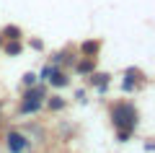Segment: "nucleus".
Listing matches in <instances>:
<instances>
[{
  "mask_svg": "<svg viewBox=\"0 0 155 153\" xmlns=\"http://www.w3.org/2000/svg\"><path fill=\"white\" fill-rule=\"evenodd\" d=\"M41 96H44V88H34V91H28L26 96H23L21 112H23V114H28V112H36L39 104H41Z\"/></svg>",
  "mask_w": 155,
  "mask_h": 153,
  "instance_id": "f03ea898",
  "label": "nucleus"
},
{
  "mask_svg": "<svg viewBox=\"0 0 155 153\" xmlns=\"http://www.w3.org/2000/svg\"><path fill=\"white\" fill-rule=\"evenodd\" d=\"M23 145H26V137L23 135H18V132H11V135H8V148H11V151H21Z\"/></svg>",
  "mask_w": 155,
  "mask_h": 153,
  "instance_id": "7ed1b4c3",
  "label": "nucleus"
},
{
  "mask_svg": "<svg viewBox=\"0 0 155 153\" xmlns=\"http://www.w3.org/2000/svg\"><path fill=\"white\" fill-rule=\"evenodd\" d=\"M5 52H8V55H18V52H21V44L13 39V44H8V47H5Z\"/></svg>",
  "mask_w": 155,
  "mask_h": 153,
  "instance_id": "39448f33",
  "label": "nucleus"
},
{
  "mask_svg": "<svg viewBox=\"0 0 155 153\" xmlns=\"http://www.w3.org/2000/svg\"><path fill=\"white\" fill-rule=\"evenodd\" d=\"M47 78H49L54 86H65V83H67V78L62 75V73H54V70H49V75H47Z\"/></svg>",
  "mask_w": 155,
  "mask_h": 153,
  "instance_id": "20e7f679",
  "label": "nucleus"
},
{
  "mask_svg": "<svg viewBox=\"0 0 155 153\" xmlns=\"http://www.w3.org/2000/svg\"><path fill=\"white\" fill-rule=\"evenodd\" d=\"M78 70H80V73H91V70H93V65H91V62H80Z\"/></svg>",
  "mask_w": 155,
  "mask_h": 153,
  "instance_id": "1a4fd4ad",
  "label": "nucleus"
},
{
  "mask_svg": "<svg viewBox=\"0 0 155 153\" xmlns=\"http://www.w3.org/2000/svg\"><path fill=\"white\" fill-rule=\"evenodd\" d=\"M111 120H114V127L119 130V137L127 140L129 132L137 127V109L132 104H127V101H122V104H116L111 109Z\"/></svg>",
  "mask_w": 155,
  "mask_h": 153,
  "instance_id": "f257e3e1",
  "label": "nucleus"
},
{
  "mask_svg": "<svg viewBox=\"0 0 155 153\" xmlns=\"http://www.w3.org/2000/svg\"><path fill=\"white\" fill-rule=\"evenodd\" d=\"M91 81H93L96 86H101V88H104L106 83H109V75H93V78H91Z\"/></svg>",
  "mask_w": 155,
  "mask_h": 153,
  "instance_id": "423d86ee",
  "label": "nucleus"
},
{
  "mask_svg": "<svg viewBox=\"0 0 155 153\" xmlns=\"http://www.w3.org/2000/svg\"><path fill=\"white\" fill-rule=\"evenodd\" d=\"M96 49H98V44H93V42H85L83 44V52H88V55H91V52H96Z\"/></svg>",
  "mask_w": 155,
  "mask_h": 153,
  "instance_id": "0eeeda50",
  "label": "nucleus"
},
{
  "mask_svg": "<svg viewBox=\"0 0 155 153\" xmlns=\"http://www.w3.org/2000/svg\"><path fill=\"white\" fill-rule=\"evenodd\" d=\"M5 34H8L11 39H18V34H21V31H18L16 26H8V29H5Z\"/></svg>",
  "mask_w": 155,
  "mask_h": 153,
  "instance_id": "6e6552de",
  "label": "nucleus"
}]
</instances>
